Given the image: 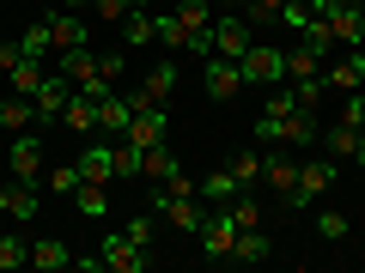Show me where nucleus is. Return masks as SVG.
<instances>
[{"label": "nucleus", "instance_id": "1", "mask_svg": "<svg viewBox=\"0 0 365 273\" xmlns=\"http://www.w3.org/2000/svg\"><path fill=\"white\" fill-rule=\"evenodd\" d=\"M256 140L262 146H287V152H311L323 134H317V109H299L287 85H268L262 97V116H256Z\"/></svg>", "mask_w": 365, "mask_h": 273}, {"label": "nucleus", "instance_id": "2", "mask_svg": "<svg viewBox=\"0 0 365 273\" xmlns=\"http://www.w3.org/2000/svg\"><path fill=\"white\" fill-rule=\"evenodd\" d=\"M91 255H98V273H146V267H153V249L134 243L128 231H110Z\"/></svg>", "mask_w": 365, "mask_h": 273}, {"label": "nucleus", "instance_id": "3", "mask_svg": "<svg viewBox=\"0 0 365 273\" xmlns=\"http://www.w3.org/2000/svg\"><path fill=\"white\" fill-rule=\"evenodd\" d=\"M55 67H61V73L73 79V91H86V97H110V91H116L104 79V61H98L86 43H79V49H61V55H55Z\"/></svg>", "mask_w": 365, "mask_h": 273}, {"label": "nucleus", "instance_id": "4", "mask_svg": "<svg viewBox=\"0 0 365 273\" xmlns=\"http://www.w3.org/2000/svg\"><path fill=\"white\" fill-rule=\"evenodd\" d=\"M237 67H244V85H287V49H274V43H250L244 55H237Z\"/></svg>", "mask_w": 365, "mask_h": 273}, {"label": "nucleus", "instance_id": "5", "mask_svg": "<svg viewBox=\"0 0 365 273\" xmlns=\"http://www.w3.org/2000/svg\"><path fill=\"white\" fill-rule=\"evenodd\" d=\"M317 18L329 25V37H335L341 49H359V43H365V6H359V0H329Z\"/></svg>", "mask_w": 365, "mask_h": 273}, {"label": "nucleus", "instance_id": "6", "mask_svg": "<svg viewBox=\"0 0 365 273\" xmlns=\"http://www.w3.org/2000/svg\"><path fill=\"white\" fill-rule=\"evenodd\" d=\"M201 85H207L213 104H232L237 91H244V67H237L232 55H207V61H201Z\"/></svg>", "mask_w": 365, "mask_h": 273}, {"label": "nucleus", "instance_id": "7", "mask_svg": "<svg viewBox=\"0 0 365 273\" xmlns=\"http://www.w3.org/2000/svg\"><path fill=\"white\" fill-rule=\"evenodd\" d=\"M329 188H335V164L329 158H299V188H292L287 207H317Z\"/></svg>", "mask_w": 365, "mask_h": 273}, {"label": "nucleus", "instance_id": "8", "mask_svg": "<svg viewBox=\"0 0 365 273\" xmlns=\"http://www.w3.org/2000/svg\"><path fill=\"white\" fill-rule=\"evenodd\" d=\"M201 255L207 261H232V243H237V225H232V213L225 207H207V219H201Z\"/></svg>", "mask_w": 365, "mask_h": 273}, {"label": "nucleus", "instance_id": "9", "mask_svg": "<svg viewBox=\"0 0 365 273\" xmlns=\"http://www.w3.org/2000/svg\"><path fill=\"white\" fill-rule=\"evenodd\" d=\"M6 164H13V182H37V170H43V134L37 128H19L13 146H6Z\"/></svg>", "mask_w": 365, "mask_h": 273}, {"label": "nucleus", "instance_id": "10", "mask_svg": "<svg viewBox=\"0 0 365 273\" xmlns=\"http://www.w3.org/2000/svg\"><path fill=\"white\" fill-rule=\"evenodd\" d=\"M67 97H73V79H67V73L43 79V91L31 97V104H37V128H61V109H67Z\"/></svg>", "mask_w": 365, "mask_h": 273}, {"label": "nucleus", "instance_id": "11", "mask_svg": "<svg viewBox=\"0 0 365 273\" xmlns=\"http://www.w3.org/2000/svg\"><path fill=\"white\" fill-rule=\"evenodd\" d=\"M73 164H79V182H104L110 188V182H116V146L110 140H86V152H79Z\"/></svg>", "mask_w": 365, "mask_h": 273}, {"label": "nucleus", "instance_id": "12", "mask_svg": "<svg viewBox=\"0 0 365 273\" xmlns=\"http://www.w3.org/2000/svg\"><path fill=\"white\" fill-rule=\"evenodd\" d=\"M250 43H256V31L244 25V13H220V18H213V55H232V61H237Z\"/></svg>", "mask_w": 365, "mask_h": 273}, {"label": "nucleus", "instance_id": "13", "mask_svg": "<svg viewBox=\"0 0 365 273\" xmlns=\"http://www.w3.org/2000/svg\"><path fill=\"white\" fill-rule=\"evenodd\" d=\"M262 182H268L280 200H292V188H299V158H287V146H280V152H268V164H262Z\"/></svg>", "mask_w": 365, "mask_h": 273}, {"label": "nucleus", "instance_id": "14", "mask_svg": "<svg viewBox=\"0 0 365 273\" xmlns=\"http://www.w3.org/2000/svg\"><path fill=\"white\" fill-rule=\"evenodd\" d=\"M140 91H146V104L170 109V97H177V61H153L146 79H140Z\"/></svg>", "mask_w": 365, "mask_h": 273}, {"label": "nucleus", "instance_id": "15", "mask_svg": "<svg viewBox=\"0 0 365 273\" xmlns=\"http://www.w3.org/2000/svg\"><path fill=\"white\" fill-rule=\"evenodd\" d=\"M170 13H177V25L189 31V43H195L201 31H213V18H220V6H213V0H170Z\"/></svg>", "mask_w": 365, "mask_h": 273}, {"label": "nucleus", "instance_id": "16", "mask_svg": "<svg viewBox=\"0 0 365 273\" xmlns=\"http://www.w3.org/2000/svg\"><path fill=\"white\" fill-rule=\"evenodd\" d=\"M323 43H311V37H299V43H292V49H287V79H317V73H323Z\"/></svg>", "mask_w": 365, "mask_h": 273}, {"label": "nucleus", "instance_id": "17", "mask_svg": "<svg viewBox=\"0 0 365 273\" xmlns=\"http://www.w3.org/2000/svg\"><path fill=\"white\" fill-rule=\"evenodd\" d=\"M128 122H134V104L122 97V91H110V97H98V134H128Z\"/></svg>", "mask_w": 365, "mask_h": 273}, {"label": "nucleus", "instance_id": "18", "mask_svg": "<svg viewBox=\"0 0 365 273\" xmlns=\"http://www.w3.org/2000/svg\"><path fill=\"white\" fill-rule=\"evenodd\" d=\"M268 255H274V237L262 231V225H256V231H237V243H232V267H256V261H268Z\"/></svg>", "mask_w": 365, "mask_h": 273}, {"label": "nucleus", "instance_id": "19", "mask_svg": "<svg viewBox=\"0 0 365 273\" xmlns=\"http://www.w3.org/2000/svg\"><path fill=\"white\" fill-rule=\"evenodd\" d=\"M61 128L67 134H98V97H86V91H73L61 109Z\"/></svg>", "mask_w": 365, "mask_h": 273}, {"label": "nucleus", "instance_id": "20", "mask_svg": "<svg viewBox=\"0 0 365 273\" xmlns=\"http://www.w3.org/2000/svg\"><path fill=\"white\" fill-rule=\"evenodd\" d=\"M31 267L37 273H61V267H73V249H67L61 237H37V243H31Z\"/></svg>", "mask_w": 365, "mask_h": 273}, {"label": "nucleus", "instance_id": "21", "mask_svg": "<svg viewBox=\"0 0 365 273\" xmlns=\"http://www.w3.org/2000/svg\"><path fill=\"white\" fill-rule=\"evenodd\" d=\"M49 37H55V55H61V49H79V43H86V18L67 13V6H55V13H49Z\"/></svg>", "mask_w": 365, "mask_h": 273}, {"label": "nucleus", "instance_id": "22", "mask_svg": "<svg viewBox=\"0 0 365 273\" xmlns=\"http://www.w3.org/2000/svg\"><path fill=\"white\" fill-rule=\"evenodd\" d=\"M122 140H128V146H140V152H146V146H158V140H165V109H140V116H134L128 122V134H122Z\"/></svg>", "mask_w": 365, "mask_h": 273}, {"label": "nucleus", "instance_id": "23", "mask_svg": "<svg viewBox=\"0 0 365 273\" xmlns=\"http://www.w3.org/2000/svg\"><path fill=\"white\" fill-rule=\"evenodd\" d=\"M323 79H329V91H359V85H365V55H359V49H347Z\"/></svg>", "mask_w": 365, "mask_h": 273}, {"label": "nucleus", "instance_id": "24", "mask_svg": "<svg viewBox=\"0 0 365 273\" xmlns=\"http://www.w3.org/2000/svg\"><path fill=\"white\" fill-rule=\"evenodd\" d=\"M146 43H158V13H140V6H134V13L122 18V49H146Z\"/></svg>", "mask_w": 365, "mask_h": 273}, {"label": "nucleus", "instance_id": "25", "mask_svg": "<svg viewBox=\"0 0 365 273\" xmlns=\"http://www.w3.org/2000/svg\"><path fill=\"white\" fill-rule=\"evenodd\" d=\"M31 122H37V104L19 97V91H6V97H0V134H19V128H31Z\"/></svg>", "mask_w": 365, "mask_h": 273}, {"label": "nucleus", "instance_id": "26", "mask_svg": "<svg viewBox=\"0 0 365 273\" xmlns=\"http://www.w3.org/2000/svg\"><path fill=\"white\" fill-rule=\"evenodd\" d=\"M195 195H201V200H220V207H225L232 195H244V182H237V170L225 164V170H213V176H201V182H195Z\"/></svg>", "mask_w": 365, "mask_h": 273}, {"label": "nucleus", "instance_id": "27", "mask_svg": "<svg viewBox=\"0 0 365 273\" xmlns=\"http://www.w3.org/2000/svg\"><path fill=\"white\" fill-rule=\"evenodd\" d=\"M177 170H182V164H177V152H170L165 140H158V146H146V164H140V176H146V182H170Z\"/></svg>", "mask_w": 365, "mask_h": 273}, {"label": "nucleus", "instance_id": "28", "mask_svg": "<svg viewBox=\"0 0 365 273\" xmlns=\"http://www.w3.org/2000/svg\"><path fill=\"white\" fill-rule=\"evenodd\" d=\"M6 219L13 225L37 219V182H13V188H6Z\"/></svg>", "mask_w": 365, "mask_h": 273}, {"label": "nucleus", "instance_id": "29", "mask_svg": "<svg viewBox=\"0 0 365 273\" xmlns=\"http://www.w3.org/2000/svg\"><path fill=\"white\" fill-rule=\"evenodd\" d=\"M19 49H25L31 61H55V37H49V18H37V25H25V37H19Z\"/></svg>", "mask_w": 365, "mask_h": 273}, {"label": "nucleus", "instance_id": "30", "mask_svg": "<svg viewBox=\"0 0 365 273\" xmlns=\"http://www.w3.org/2000/svg\"><path fill=\"white\" fill-rule=\"evenodd\" d=\"M73 207L86 213V219H110V195H104V182H79V188H73Z\"/></svg>", "mask_w": 365, "mask_h": 273}, {"label": "nucleus", "instance_id": "31", "mask_svg": "<svg viewBox=\"0 0 365 273\" xmlns=\"http://www.w3.org/2000/svg\"><path fill=\"white\" fill-rule=\"evenodd\" d=\"M6 79H13V91H19V97H37V91H43V79H49V73H43V61H31V55H25V61H19V67H13Z\"/></svg>", "mask_w": 365, "mask_h": 273}, {"label": "nucleus", "instance_id": "32", "mask_svg": "<svg viewBox=\"0 0 365 273\" xmlns=\"http://www.w3.org/2000/svg\"><path fill=\"white\" fill-rule=\"evenodd\" d=\"M13 267H31V243L19 231H0V273H13Z\"/></svg>", "mask_w": 365, "mask_h": 273}, {"label": "nucleus", "instance_id": "33", "mask_svg": "<svg viewBox=\"0 0 365 273\" xmlns=\"http://www.w3.org/2000/svg\"><path fill=\"white\" fill-rule=\"evenodd\" d=\"M237 13H244V25H250V31H262V25H274V18L287 13V0H244Z\"/></svg>", "mask_w": 365, "mask_h": 273}, {"label": "nucleus", "instance_id": "34", "mask_svg": "<svg viewBox=\"0 0 365 273\" xmlns=\"http://www.w3.org/2000/svg\"><path fill=\"white\" fill-rule=\"evenodd\" d=\"M287 91L299 97V109H317V104L329 97V79H323V73H317V79H287Z\"/></svg>", "mask_w": 365, "mask_h": 273}, {"label": "nucleus", "instance_id": "35", "mask_svg": "<svg viewBox=\"0 0 365 273\" xmlns=\"http://www.w3.org/2000/svg\"><path fill=\"white\" fill-rule=\"evenodd\" d=\"M347 231H353V219H347V213H335V207H329V213H317V237H323V243H347Z\"/></svg>", "mask_w": 365, "mask_h": 273}, {"label": "nucleus", "instance_id": "36", "mask_svg": "<svg viewBox=\"0 0 365 273\" xmlns=\"http://www.w3.org/2000/svg\"><path fill=\"white\" fill-rule=\"evenodd\" d=\"M140 164H146V152H140V146L116 140V182H134V176H140Z\"/></svg>", "mask_w": 365, "mask_h": 273}, {"label": "nucleus", "instance_id": "37", "mask_svg": "<svg viewBox=\"0 0 365 273\" xmlns=\"http://www.w3.org/2000/svg\"><path fill=\"white\" fill-rule=\"evenodd\" d=\"M158 43H165V49H177V55H189V31L177 25V13H158Z\"/></svg>", "mask_w": 365, "mask_h": 273}, {"label": "nucleus", "instance_id": "38", "mask_svg": "<svg viewBox=\"0 0 365 273\" xmlns=\"http://www.w3.org/2000/svg\"><path fill=\"white\" fill-rule=\"evenodd\" d=\"M122 231H128L134 243H146V249H153V237H158V213H134V219L122 225Z\"/></svg>", "mask_w": 365, "mask_h": 273}, {"label": "nucleus", "instance_id": "39", "mask_svg": "<svg viewBox=\"0 0 365 273\" xmlns=\"http://www.w3.org/2000/svg\"><path fill=\"white\" fill-rule=\"evenodd\" d=\"M49 188L73 200V188H79V164H61V170H49Z\"/></svg>", "mask_w": 365, "mask_h": 273}, {"label": "nucleus", "instance_id": "40", "mask_svg": "<svg viewBox=\"0 0 365 273\" xmlns=\"http://www.w3.org/2000/svg\"><path fill=\"white\" fill-rule=\"evenodd\" d=\"M91 13H98V18H110V25H122V18L134 13V0H91Z\"/></svg>", "mask_w": 365, "mask_h": 273}, {"label": "nucleus", "instance_id": "41", "mask_svg": "<svg viewBox=\"0 0 365 273\" xmlns=\"http://www.w3.org/2000/svg\"><path fill=\"white\" fill-rule=\"evenodd\" d=\"M98 61H104V79L116 85V79H122V67H128V49H116V55H98Z\"/></svg>", "mask_w": 365, "mask_h": 273}, {"label": "nucleus", "instance_id": "42", "mask_svg": "<svg viewBox=\"0 0 365 273\" xmlns=\"http://www.w3.org/2000/svg\"><path fill=\"white\" fill-rule=\"evenodd\" d=\"M61 6L67 13H91V0H61Z\"/></svg>", "mask_w": 365, "mask_h": 273}, {"label": "nucleus", "instance_id": "43", "mask_svg": "<svg viewBox=\"0 0 365 273\" xmlns=\"http://www.w3.org/2000/svg\"><path fill=\"white\" fill-rule=\"evenodd\" d=\"M213 6H220V13H237V6H244V0H213Z\"/></svg>", "mask_w": 365, "mask_h": 273}, {"label": "nucleus", "instance_id": "44", "mask_svg": "<svg viewBox=\"0 0 365 273\" xmlns=\"http://www.w3.org/2000/svg\"><path fill=\"white\" fill-rule=\"evenodd\" d=\"M353 164H359V170H365V134H359V152H353Z\"/></svg>", "mask_w": 365, "mask_h": 273}, {"label": "nucleus", "instance_id": "45", "mask_svg": "<svg viewBox=\"0 0 365 273\" xmlns=\"http://www.w3.org/2000/svg\"><path fill=\"white\" fill-rule=\"evenodd\" d=\"M146 6H165V0H146Z\"/></svg>", "mask_w": 365, "mask_h": 273}, {"label": "nucleus", "instance_id": "46", "mask_svg": "<svg viewBox=\"0 0 365 273\" xmlns=\"http://www.w3.org/2000/svg\"><path fill=\"white\" fill-rule=\"evenodd\" d=\"M0 219H6V213H0Z\"/></svg>", "mask_w": 365, "mask_h": 273}]
</instances>
